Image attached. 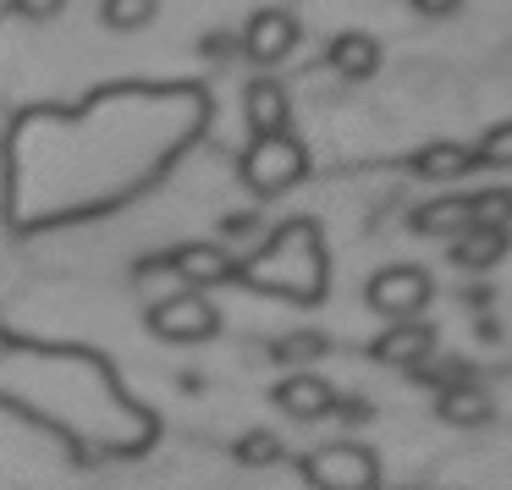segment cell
<instances>
[{
	"instance_id": "9c48e42d",
	"label": "cell",
	"mask_w": 512,
	"mask_h": 490,
	"mask_svg": "<svg viewBox=\"0 0 512 490\" xmlns=\"http://www.w3.org/2000/svg\"><path fill=\"white\" fill-rule=\"evenodd\" d=\"M243 111H248V133H254V138H276V133H287V122H292L287 89H281V83H270V78L248 83Z\"/></svg>"
},
{
	"instance_id": "5b68a950",
	"label": "cell",
	"mask_w": 512,
	"mask_h": 490,
	"mask_svg": "<svg viewBox=\"0 0 512 490\" xmlns=\"http://www.w3.org/2000/svg\"><path fill=\"white\" fill-rule=\"evenodd\" d=\"M149 325H155L160 342H210L221 331V314H215V303L204 292H177V298L155 303Z\"/></svg>"
},
{
	"instance_id": "4fadbf2b",
	"label": "cell",
	"mask_w": 512,
	"mask_h": 490,
	"mask_svg": "<svg viewBox=\"0 0 512 490\" xmlns=\"http://www.w3.org/2000/svg\"><path fill=\"white\" fill-rule=\"evenodd\" d=\"M512 237L507 232H485V226H468L463 237H452V265L463 270H490L501 254H507Z\"/></svg>"
},
{
	"instance_id": "e0dca14e",
	"label": "cell",
	"mask_w": 512,
	"mask_h": 490,
	"mask_svg": "<svg viewBox=\"0 0 512 490\" xmlns=\"http://www.w3.org/2000/svg\"><path fill=\"white\" fill-rule=\"evenodd\" d=\"M100 17H105L111 28H122V34H133V28L155 23V0H105Z\"/></svg>"
},
{
	"instance_id": "8fae6325",
	"label": "cell",
	"mask_w": 512,
	"mask_h": 490,
	"mask_svg": "<svg viewBox=\"0 0 512 490\" xmlns=\"http://www.w3.org/2000/svg\"><path fill=\"white\" fill-rule=\"evenodd\" d=\"M441 413L446 424H463V430H474V424H490V413H496V402H490L485 386H474V380H463V386H446L441 391Z\"/></svg>"
},
{
	"instance_id": "603a6c76",
	"label": "cell",
	"mask_w": 512,
	"mask_h": 490,
	"mask_svg": "<svg viewBox=\"0 0 512 490\" xmlns=\"http://www.w3.org/2000/svg\"><path fill=\"white\" fill-rule=\"evenodd\" d=\"M413 6H419L424 17H446V12H457L463 0H413Z\"/></svg>"
},
{
	"instance_id": "d6986e66",
	"label": "cell",
	"mask_w": 512,
	"mask_h": 490,
	"mask_svg": "<svg viewBox=\"0 0 512 490\" xmlns=\"http://www.w3.org/2000/svg\"><path fill=\"white\" fill-rule=\"evenodd\" d=\"M325 353V336L298 331V336H281L276 342V364H303V358H320Z\"/></svg>"
},
{
	"instance_id": "2e32d148",
	"label": "cell",
	"mask_w": 512,
	"mask_h": 490,
	"mask_svg": "<svg viewBox=\"0 0 512 490\" xmlns=\"http://www.w3.org/2000/svg\"><path fill=\"white\" fill-rule=\"evenodd\" d=\"M468 215H474V226H485V232H507L512 221V193L507 188H485L468 199Z\"/></svg>"
},
{
	"instance_id": "277c9868",
	"label": "cell",
	"mask_w": 512,
	"mask_h": 490,
	"mask_svg": "<svg viewBox=\"0 0 512 490\" xmlns=\"http://www.w3.org/2000/svg\"><path fill=\"white\" fill-rule=\"evenodd\" d=\"M364 298H369V309L386 314L391 325L419 320L424 303H430V276H424L419 265H391V270H380V276L364 287Z\"/></svg>"
},
{
	"instance_id": "30bf717a",
	"label": "cell",
	"mask_w": 512,
	"mask_h": 490,
	"mask_svg": "<svg viewBox=\"0 0 512 490\" xmlns=\"http://www.w3.org/2000/svg\"><path fill=\"white\" fill-rule=\"evenodd\" d=\"M276 408L292 413V419H325V413L336 408V391H331V380H320V375H287L276 386Z\"/></svg>"
},
{
	"instance_id": "7402d4cb",
	"label": "cell",
	"mask_w": 512,
	"mask_h": 490,
	"mask_svg": "<svg viewBox=\"0 0 512 490\" xmlns=\"http://www.w3.org/2000/svg\"><path fill=\"white\" fill-rule=\"evenodd\" d=\"M61 6H67V0H12V12L34 17V23H45V17H61Z\"/></svg>"
},
{
	"instance_id": "7c38bea8",
	"label": "cell",
	"mask_w": 512,
	"mask_h": 490,
	"mask_svg": "<svg viewBox=\"0 0 512 490\" xmlns=\"http://www.w3.org/2000/svg\"><path fill=\"white\" fill-rule=\"evenodd\" d=\"M375 67H380V45L369 34H342L331 45V72L336 78L364 83V78H375Z\"/></svg>"
},
{
	"instance_id": "6da1fadb",
	"label": "cell",
	"mask_w": 512,
	"mask_h": 490,
	"mask_svg": "<svg viewBox=\"0 0 512 490\" xmlns=\"http://www.w3.org/2000/svg\"><path fill=\"white\" fill-rule=\"evenodd\" d=\"M237 276L259 292H281L292 303H320L325 298V248L309 221H292L276 232V243L259 259H248Z\"/></svg>"
},
{
	"instance_id": "9a60e30c",
	"label": "cell",
	"mask_w": 512,
	"mask_h": 490,
	"mask_svg": "<svg viewBox=\"0 0 512 490\" xmlns=\"http://www.w3.org/2000/svg\"><path fill=\"white\" fill-rule=\"evenodd\" d=\"M479 160H474V149H463V144H424L419 149V160H413V171L419 177H463V171H474Z\"/></svg>"
},
{
	"instance_id": "ac0fdd59",
	"label": "cell",
	"mask_w": 512,
	"mask_h": 490,
	"mask_svg": "<svg viewBox=\"0 0 512 490\" xmlns=\"http://www.w3.org/2000/svg\"><path fill=\"white\" fill-rule=\"evenodd\" d=\"M281 457V441L270 430H248L243 441H237V463H248V468H265V463H276Z\"/></svg>"
},
{
	"instance_id": "52a82bcc",
	"label": "cell",
	"mask_w": 512,
	"mask_h": 490,
	"mask_svg": "<svg viewBox=\"0 0 512 490\" xmlns=\"http://www.w3.org/2000/svg\"><path fill=\"white\" fill-rule=\"evenodd\" d=\"M166 270H177V276L188 281V292H199V287H221V281H232V276H237L232 254H226L221 243H188V248H177V254L166 259Z\"/></svg>"
},
{
	"instance_id": "7a4b0ae2",
	"label": "cell",
	"mask_w": 512,
	"mask_h": 490,
	"mask_svg": "<svg viewBox=\"0 0 512 490\" xmlns=\"http://www.w3.org/2000/svg\"><path fill=\"white\" fill-rule=\"evenodd\" d=\"M309 171V149L298 144L292 133H276V138H254L243 155V182L259 193V199H281L292 193Z\"/></svg>"
},
{
	"instance_id": "5bb4252c",
	"label": "cell",
	"mask_w": 512,
	"mask_h": 490,
	"mask_svg": "<svg viewBox=\"0 0 512 490\" xmlns=\"http://www.w3.org/2000/svg\"><path fill=\"white\" fill-rule=\"evenodd\" d=\"M468 226H474L468 199H435V204H424V210H413V232L419 237H463Z\"/></svg>"
},
{
	"instance_id": "3957f363",
	"label": "cell",
	"mask_w": 512,
	"mask_h": 490,
	"mask_svg": "<svg viewBox=\"0 0 512 490\" xmlns=\"http://www.w3.org/2000/svg\"><path fill=\"white\" fill-rule=\"evenodd\" d=\"M303 479L314 490H375L380 463H375V452L342 441V446H320V452L303 457Z\"/></svg>"
},
{
	"instance_id": "ba28073f",
	"label": "cell",
	"mask_w": 512,
	"mask_h": 490,
	"mask_svg": "<svg viewBox=\"0 0 512 490\" xmlns=\"http://www.w3.org/2000/svg\"><path fill=\"white\" fill-rule=\"evenodd\" d=\"M430 353H435V331L424 320H402L375 342V364H391V369H419L430 364Z\"/></svg>"
},
{
	"instance_id": "44dd1931",
	"label": "cell",
	"mask_w": 512,
	"mask_h": 490,
	"mask_svg": "<svg viewBox=\"0 0 512 490\" xmlns=\"http://www.w3.org/2000/svg\"><path fill=\"white\" fill-rule=\"evenodd\" d=\"M331 413H342V424H369V419H375V402H369V397H336Z\"/></svg>"
},
{
	"instance_id": "ffe728a7",
	"label": "cell",
	"mask_w": 512,
	"mask_h": 490,
	"mask_svg": "<svg viewBox=\"0 0 512 490\" xmlns=\"http://www.w3.org/2000/svg\"><path fill=\"white\" fill-rule=\"evenodd\" d=\"M474 160H485V166H512V122L490 127L485 144L474 149Z\"/></svg>"
},
{
	"instance_id": "8992f818",
	"label": "cell",
	"mask_w": 512,
	"mask_h": 490,
	"mask_svg": "<svg viewBox=\"0 0 512 490\" xmlns=\"http://www.w3.org/2000/svg\"><path fill=\"white\" fill-rule=\"evenodd\" d=\"M292 50H298V17H292V12L265 6V12L248 17V34H243V56H248V61H259V67H276V61H287Z\"/></svg>"
}]
</instances>
